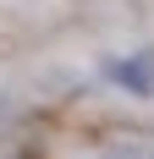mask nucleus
<instances>
[{"instance_id": "nucleus-1", "label": "nucleus", "mask_w": 154, "mask_h": 159, "mask_svg": "<svg viewBox=\"0 0 154 159\" xmlns=\"http://www.w3.org/2000/svg\"><path fill=\"white\" fill-rule=\"evenodd\" d=\"M110 82H121L127 93H154V49H138V55L110 61Z\"/></svg>"}, {"instance_id": "nucleus-2", "label": "nucleus", "mask_w": 154, "mask_h": 159, "mask_svg": "<svg viewBox=\"0 0 154 159\" xmlns=\"http://www.w3.org/2000/svg\"><path fill=\"white\" fill-rule=\"evenodd\" d=\"M99 159H154V137H121V143H110Z\"/></svg>"}]
</instances>
